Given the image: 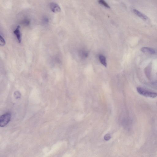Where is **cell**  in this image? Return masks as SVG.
I'll list each match as a JSON object with an SVG mask.
<instances>
[{"label":"cell","instance_id":"8","mask_svg":"<svg viewBox=\"0 0 157 157\" xmlns=\"http://www.w3.org/2000/svg\"><path fill=\"white\" fill-rule=\"evenodd\" d=\"M98 2H99V4L104 6L106 8H110V6L106 2H105V1H103V0H100V1H98Z\"/></svg>","mask_w":157,"mask_h":157},{"label":"cell","instance_id":"10","mask_svg":"<svg viewBox=\"0 0 157 157\" xmlns=\"http://www.w3.org/2000/svg\"><path fill=\"white\" fill-rule=\"evenodd\" d=\"M5 40L1 35V36H0V45L1 46H4L5 44Z\"/></svg>","mask_w":157,"mask_h":157},{"label":"cell","instance_id":"1","mask_svg":"<svg viewBox=\"0 0 157 157\" xmlns=\"http://www.w3.org/2000/svg\"><path fill=\"white\" fill-rule=\"evenodd\" d=\"M11 112H7L0 117V126L4 127L9 124L11 121Z\"/></svg>","mask_w":157,"mask_h":157},{"label":"cell","instance_id":"4","mask_svg":"<svg viewBox=\"0 0 157 157\" xmlns=\"http://www.w3.org/2000/svg\"><path fill=\"white\" fill-rule=\"evenodd\" d=\"M20 26H18L14 31V33L15 34L19 43H21L22 41V36L20 30Z\"/></svg>","mask_w":157,"mask_h":157},{"label":"cell","instance_id":"9","mask_svg":"<svg viewBox=\"0 0 157 157\" xmlns=\"http://www.w3.org/2000/svg\"><path fill=\"white\" fill-rule=\"evenodd\" d=\"M14 96L16 99H19L21 97V94L20 92L18 91L14 92Z\"/></svg>","mask_w":157,"mask_h":157},{"label":"cell","instance_id":"5","mask_svg":"<svg viewBox=\"0 0 157 157\" xmlns=\"http://www.w3.org/2000/svg\"><path fill=\"white\" fill-rule=\"evenodd\" d=\"M133 11L135 14L138 16L140 18L142 19V20H145V21H146V20H147L148 19V17L145 15L144 14L138 11V10L136 9H134L133 10Z\"/></svg>","mask_w":157,"mask_h":157},{"label":"cell","instance_id":"3","mask_svg":"<svg viewBox=\"0 0 157 157\" xmlns=\"http://www.w3.org/2000/svg\"><path fill=\"white\" fill-rule=\"evenodd\" d=\"M50 9L54 13L59 12L61 11V8L58 4L55 2L51 3L50 4Z\"/></svg>","mask_w":157,"mask_h":157},{"label":"cell","instance_id":"6","mask_svg":"<svg viewBox=\"0 0 157 157\" xmlns=\"http://www.w3.org/2000/svg\"><path fill=\"white\" fill-rule=\"evenodd\" d=\"M141 51L144 53H148L154 54L155 53V51L152 48L144 47L142 48L141 49Z\"/></svg>","mask_w":157,"mask_h":157},{"label":"cell","instance_id":"7","mask_svg":"<svg viewBox=\"0 0 157 157\" xmlns=\"http://www.w3.org/2000/svg\"><path fill=\"white\" fill-rule=\"evenodd\" d=\"M99 59L101 64L105 67H106L107 64L106 59L105 57L103 55H99Z\"/></svg>","mask_w":157,"mask_h":157},{"label":"cell","instance_id":"11","mask_svg":"<svg viewBox=\"0 0 157 157\" xmlns=\"http://www.w3.org/2000/svg\"><path fill=\"white\" fill-rule=\"evenodd\" d=\"M111 138V136L109 134H107L104 136V139L106 141L109 140Z\"/></svg>","mask_w":157,"mask_h":157},{"label":"cell","instance_id":"2","mask_svg":"<svg viewBox=\"0 0 157 157\" xmlns=\"http://www.w3.org/2000/svg\"><path fill=\"white\" fill-rule=\"evenodd\" d=\"M137 91L140 94L146 97L155 98L157 96V93L149 91L142 88H137Z\"/></svg>","mask_w":157,"mask_h":157}]
</instances>
